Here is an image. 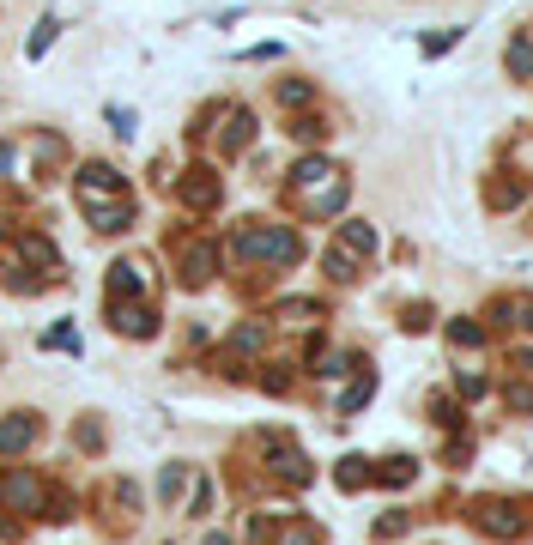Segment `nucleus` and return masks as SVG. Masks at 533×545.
<instances>
[{
	"label": "nucleus",
	"instance_id": "17",
	"mask_svg": "<svg viewBox=\"0 0 533 545\" xmlns=\"http://www.w3.org/2000/svg\"><path fill=\"white\" fill-rule=\"evenodd\" d=\"M364 466H369V461H358V455H351V461H340V491H358V484L369 479Z\"/></svg>",
	"mask_w": 533,
	"mask_h": 545
},
{
	"label": "nucleus",
	"instance_id": "26",
	"mask_svg": "<svg viewBox=\"0 0 533 545\" xmlns=\"http://www.w3.org/2000/svg\"><path fill=\"white\" fill-rule=\"evenodd\" d=\"M109 121H116V134H122V140H134V116H127V109H109Z\"/></svg>",
	"mask_w": 533,
	"mask_h": 545
},
{
	"label": "nucleus",
	"instance_id": "16",
	"mask_svg": "<svg viewBox=\"0 0 533 545\" xmlns=\"http://www.w3.org/2000/svg\"><path fill=\"white\" fill-rule=\"evenodd\" d=\"M55 31H61V24H55V19H42V24H37V31H31V37H24V55L37 61V55H42V49H49V42H55Z\"/></svg>",
	"mask_w": 533,
	"mask_h": 545
},
{
	"label": "nucleus",
	"instance_id": "18",
	"mask_svg": "<svg viewBox=\"0 0 533 545\" xmlns=\"http://www.w3.org/2000/svg\"><path fill=\"white\" fill-rule=\"evenodd\" d=\"M279 103H291V109H297V103H309V85H304V80H291V85H279Z\"/></svg>",
	"mask_w": 533,
	"mask_h": 545
},
{
	"label": "nucleus",
	"instance_id": "1",
	"mask_svg": "<svg viewBox=\"0 0 533 545\" xmlns=\"http://www.w3.org/2000/svg\"><path fill=\"white\" fill-rule=\"evenodd\" d=\"M291 188H297V206H304L309 219H328V212H340L346 206V170H333L328 158H304L297 170H291Z\"/></svg>",
	"mask_w": 533,
	"mask_h": 545
},
{
	"label": "nucleus",
	"instance_id": "23",
	"mask_svg": "<svg viewBox=\"0 0 533 545\" xmlns=\"http://www.w3.org/2000/svg\"><path fill=\"white\" fill-rule=\"evenodd\" d=\"M24 255H31V261H55V249H49L42 237H24Z\"/></svg>",
	"mask_w": 533,
	"mask_h": 545
},
{
	"label": "nucleus",
	"instance_id": "27",
	"mask_svg": "<svg viewBox=\"0 0 533 545\" xmlns=\"http://www.w3.org/2000/svg\"><path fill=\"white\" fill-rule=\"evenodd\" d=\"M461 394H467V400H479V394H485V376H472V370H467V376H461Z\"/></svg>",
	"mask_w": 533,
	"mask_h": 545
},
{
	"label": "nucleus",
	"instance_id": "10",
	"mask_svg": "<svg viewBox=\"0 0 533 545\" xmlns=\"http://www.w3.org/2000/svg\"><path fill=\"white\" fill-rule=\"evenodd\" d=\"M219 140H225V152H243V146L255 140V116H248V109H230V116H225V134H219Z\"/></svg>",
	"mask_w": 533,
	"mask_h": 545
},
{
	"label": "nucleus",
	"instance_id": "9",
	"mask_svg": "<svg viewBox=\"0 0 533 545\" xmlns=\"http://www.w3.org/2000/svg\"><path fill=\"white\" fill-rule=\"evenodd\" d=\"M0 503L6 509H37V479H31V473H6V479H0Z\"/></svg>",
	"mask_w": 533,
	"mask_h": 545
},
{
	"label": "nucleus",
	"instance_id": "19",
	"mask_svg": "<svg viewBox=\"0 0 533 545\" xmlns=\"http://www.w3.org/2000/svg\"><path fill=\"white\" fill-rule=\"evenodd\" d=\"M431 412H436V424H443V430H454V424H461V412H454V400H431Z\"/></svg>",
	"mask_w": 533,
	"mask_h": 545
},
{
	"label": "nucleus",
	"instance_id": "7",
	"mask_svg": "<svg viewBox=\"0 0 533 545\" xmlns=\"http://www.w3.org/2000/svg\"><path fill=\"white\" fill-rule=\"evenodd\" d=\"M37 443V418L31 412H13V418L0 424V455H19V448Z\"/></svg>",
	"mask_w": 533,
	"mask_h": 545
},
{
	"label": "nucleus",
	"instance_id": "28",
	"mask_svg": "<svg viewBox=\"0 0 533 545\" xmlns=\"http://www.w3.org/2000/svg\"><path fill=\"white\" fill-rule=\"evenodd\" d=\"M206 503H212V484L201 479V484H194V503H188V509H194V515H206Z\"/></svg>",
	"mask_w": 533,
	"mask_h": 545
},
{
	"label": "nucleus",
	"instance_id": "29",
	"mask_svg": "<svg viewBox=\"0 0 533 545\" xmlns=\"http://www.w3.org/2000/svg\"><path fill=\"white\" fill-rule=\"evenodd\" d=\"M521 327H533V297H528V322H521Z\"/></svg>",
	"mask_w": 533,
	"mask_h": 545
},
{
	"label": "nucleus",
	"instance_id": "13",
	"mask_svg": "<svg viewBox=\"0 0 533 545\" xmlns=\"http://www.w3.org/2000/svg\"><path fill=\"white\" fill-rule=\"evenodd\" d=\"M412 473H418V461H412V455H394V461H382L376 479H382V484H412Z\"/></svg>",
	"mask_w": 533,
	"mask_h": 545
},
{
	"label": "nucleus",
	"instance_id": "24",
	"mask_svg": "<svg viewBox=\"0 0 533 545\" xmlns=\"http://www.w3.org/2000/svg\"><path fill=\"white\" fill-rule=\"evenodd\" d=\"M328 267H333V279H351V255H346V249H333Z\"/></svg>",
	"mask_w": 533,
	"mask_h": 545
},
{
	"label": "nucleus",
	"instance_id": "2",
	"mask_svg": "<svg viewBox=\"0 0 533 545\" xmlns=\"http://www.w3.org/2000/svg\"><path fill=\"white\" fill-rule=\"evenodd\" d=\"M237 255L243 261H297L304 255V242H297V230H279V224H248L243 237H237Z\"/></svg>",
	"mask_w": 533,
	"mask_h": 545
},
{
	"label": "nucleus",
	"instance_id": "8",
	"mask_svg": "<svg viewBox=\"0 0 533 545\" xmlns=\"http://www.w3.org/2000/svg\"><path fill=\"white\" fill-rule=\"evenodd\" d=\"M109 291H116V297H127V291H152L145 261H116V267H109Z\"/></svg>",
	"mask_w": 533,
	"mask_h": 545
},
{
	"label": "nucleus",
	"instance_id": "3",
	"mask_svg": "<svg viewBox=\"0 0 533 545\" xmlns=\"http://www.w3.org/2000/svg\"><path fill=\"white\" fill-rule=\"evenodd\" d=\"M472 527H479V533H497V540H521V533H528V515H521V503H510V497H479V503H472Z\"/></svg>",
	"mask_w": 533,
	"mask_h": 545
},
{
	"label": "nucleus",
	"instance_id": "20",
	"mask_svg": "<svg viewBox=\"0 0 533 545\" xmlns=\"http://www.w3.org/2000/svg\"><path fill=\"white\" fill-rule=\"evenodd\" d=\"M261 340H266L261 327H237V340H230V345H237V352H255V345H261Z\"/></svg>",
	"mask_w": 533,
	"mask_h": 545
},
{
	"label": "nucleus",
	"instance_id": "21",
	"mask_svg": "<svg viewBox=\"0 0 533 545\" xmlns=\"http://www.w3.org/2000/svg\"><path fill=\"white\" fill-rule=\"evenodd\" d=\"M449 334H454V345H479V340H485V334H479V327H472V322H454Z\"/></svg>",
	"mask_w": 533,
	"mask_h": 545
},
{
	"label": "nucleus",
	"instance_id": "11",
	"mask_svg": "<svg viewBox=\"0 0 533 545\" xmlns=\"http://www.w3.org/2000/svg\"><path fill=\"white\" fill-rule=\"evenodd\" d=\"M212 267H219V249H212V242H194V249H188V285H206Z\"/></svg>",
	"mask_w": 533,
	"mask_h": 545
},
{
	"label": "nucleus",
	"instance_id": "14",
	"mask_svg": "<svg viewBox=\"0 0 533 545\" xmlns=\"http://www.w3.org/2000/svg\"><path fill=\"white\" fill-rule=\"evenodd\" d=\"M510 73H515V80H533V42H528V37H515V49H510Z\"/></svg>",
	"mask_w": 533,
	"mask_h": 545
},
{
	"label": "nucleus",
	"instance_id": "15",
	"mask_svg": "<svg viewBox=\"0 0 533 545\" xmlns=\"http://www.w3.org/2000/svg\"><path fill=\"white\" fill-rule=\"evenodd\" d=\"M212 201H219V182H212V176L201 170V176L188 182V206H212Z\"/></svg>",
	"mask_w": 533,
	"mask_h": 545
},
{
	"label": "nucleus",
	"instance_id": "12",
	"mask_svg": "<svg viewBox=\"0 0 533 545\" xmlns=\"http://www.w3.org/2000/svg\"><path fill=\"white\" fill-rule=\"evenodd\" d=\"M340 249H346V255H369V249H376V230H369V224H346V230H340Z\"/></svg>",
	"mask_w": 533,
	"mask_h": 545
},
{
	"label": "nucleus",
	"instance_id": "22",
	"mask_svg": "<svg viewBox=\"0 0 533 545\" xmlns=\"http://www.w3.org/2000/svg\"><path fill=\"white\" fill-rule=\"evenodd\" d=\"M182 484H188V466H164V497H176Z\"/></svg>",
	"mask_w": 533,
	"mask_h": 545
},
{
	"label": "nucleus",
	"instance_id": "5",
	"mask_svg": "<svg viewBox=\"0 0 533 545\" xmlns=\"http://www.w3.org/2000/svg\"><path fill=\"white\" fill-rule=\"evenodd\" d=\"M109 327H116V334H134V340H152V334H158V309H152V303H109Z\"/></svg>",
	"mask_w": 533,
	"mask_h": 545
},
{
	"label": "nucleus",
	"instance_id": "4",
	"mask_svg": "<svg viewBox=\"0 0 533 545\" xmlns=\"http://www.w3.org/2000/svg\"><path fill=\"white\" fill-rule=\"evenodd\" d=\"M79 206L91 212L98 230H127V224H134V206H127L116 188H79Z\"/></svg>",
	"mask_w": 533,
	"mask_h": 545
},
{
	"label": "nucleus",
	"instance_id": "6",
	"mask_svg": "<svg viewBox=\"0 0 533 545\" xmlns=\"http://www.w3.org/2000/svg\"><path fill=\"white\" fill-rule=\"evenodd\" d=\"M266 455H273V473H279V479H291V484H304V479H309L304 448H291V443H279V437H266Z\"/></svg>",
	"mask_w": 533,
	"mask_h": 545
},
{
	"label": "nucleus",
	"instance_id": "25",
	"mask_svg": "<svg viewBox=\"0 0 533 545\" xmlns=\"http://www.w3.org/2000/svg\"><path fill=\"white\" fill-rule=\"evenodd\" d=\"M376 533H382V540H388V533H407V515H382V522H376Z\"/></svg>",
	"mask_w": 533,
	"mask_h": 545
}]
</instances>
